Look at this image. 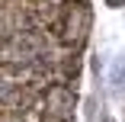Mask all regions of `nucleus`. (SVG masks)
Instances as JSON below:
<instances>
[{
  "instance_id": "4",
  "label": "nucleus",
  "mask_w": 125,
  "mask_h": 122,
  "mask_svg": "<svg viewBox=\"0 0 125 122\" xmlns=\"http://www.w3.org/2000/svg\"><path fill=\"white\" fill-rule=\"evenodd\" d=\"M0 122H26V119H22V112H13V109H3V116H0Z\"/></svg>"
},
{
  "instance_id": "3",
  "label": "nucleus",
  "mask_w": 125,
  "mask_h": 122,
  "mask_svg": "<svg viewBox=\"0 0 125 122\" xmlns=\"http://www.w3.org/2000/svg\"><path fill=\"white\" fill-rule=\"evenodd\" d=\"M26 7L22 0H0V45L10 42L13 35L26 32Z\"/></svg>"
},
{
  "instance_id": "2",
  "label": "nucleus",
  "mask_w": 125,
  "mask_h": 122,
  "mask_svg": "<svg viewBox=\"0 0 125 122\" xmlns=\"http://www.w3.org/2000/svg\"><path fill=\"white\" fill-rule=\"evenodd\" d=\"M77 93L67 84H48L42 90V122H74Z\"/></svg>"
},
{
  "instance_id": "1",
  "label": "nucleus",
  "mask_w": 125,
  "mask_h": 122,
  "mask_svg": "<svg viewBox=\"0 0 125 122\" xmlns=\"http://www.w3.org/2000/svg\"><path fill=\"white\" fill-rule=\"evenodd\" d=\"M55 29H58V39L67 48L83 45V39L90 32V3L87 0H64L61 13L55 19Z\"/></svg>"
}]
</instances>
